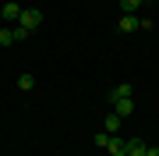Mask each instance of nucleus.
I'll return each instance as SVG.
<instances>
[{
    "instance_id": "f257e3e1",
    "label": "nucleus",
    "mask_w": 159,
    "mask_h": 156,
    "mask_svg": "<svg viewBox=\"0 0 159 156\" xmlns=\"http://www.w3.org/2000/svg\"><path fill=\"white\" fill-rule=\"evenodd\" d=\"M18 25H21L25 32H35L43 25V11H35V7H21V14H18Z\"/></svg>"
},
{
    "instance_id": "f03ea898",
    "label": "nucleus",
    "mask_w": 159,
    "mask_h": 156,
    "mask_svg": "<svg viewBox=\"0 0 159 156\" xmlns=\"http://www.w3.org/2000/svg\"><path fill=\"white\" fill-rule=\"evenodd\" d=\"M106 153L110 156H127V139H117V135H113V139L106 142Z\"/></svg>"
},
{
    "instance_id": "7ed1b4c3",
    "label": "nucleus",
    "mask_w": 159,
    "mask_h": 156,
    "mask_svg": "<svg viewBox=\"0 0 159 156\" xmlns=\"http://www.w3.org/2000/svg\"><path fill=\"white\" fill-rule=\"evenodd\" d=\"M18 14H21V7H18L14 0H7V4H0V18H4V21H18Z\"/></svg>"
},
{
    "instance_id": "20e7f679",
    "label": "nucleus",
    "mask_w": 159,
    "mask_h": 156,
    "mask_svg": "<svg viewBox=\"0 0 159 156\" xmlns=\"http://www.w3.org/2000/svg\"><path fill=\"white\" fill-rule=\"evenodd\" d=\"M131 96V82H120V85L110 89V103H117V99H127Z\"/></svg>"
},
{
    "instance_id": "39448f33",
    "label": "nucleus",
    "mask_w": 159,
    "mask_h": 156,
    "mask_svg": "<svg viewBox=\"0 0 159 156\" xmlns=\"http://www.w3.org/2000/svg\"><path fill=\"white\" fill-rule=\"evenodd\" d=\"M113 114H117V117L134 114V99H131V96H127V99H117V103H113Z\"/></svg>"
},
{
    "instance_id": "423d86ee",
    "label": "nucleus",
    "mask_w": 159,
    "mask_h": 156,
    "mask_svg": "<svg viewBox=\"0 0 159 156\" xmlns=\"http://www.w3.org/2000/svg\"><path fill=\"white\" fill-rule=\"evenodd\" d=\"M148 153V145L142 139H127V156H145Z\"/></svg>"
},
{
    "instance_id": "0eeeda50",
    "label": "nucleus",
    "mask_w": 159,
    "mask_h": 156,
    "mask_svg": "<svg viewBox=\"0 0 159 156\" xmlns=\"http://www.w3.org/2000/svg\"><path fill=\"white\" fill-rule=\"evenodd\" d=\"M138 25H142V18H138V14H124V18H120V32H134Z\"/></svg>"
},
{
    "instance_id": "6e6552de",
    "label": "nucleus",
    "mask_w": 159,
    "mask_h": 156,
    "mask_svg": "<svg viewBox=\"0 0 159 156\" xmlns=\"http://www.w3.org/2000/svg\"><path fill=\"white\" fill-rule=\"evenodd\" d=\"M120 121H124V117L110 114V117H106V124H102V128H106V135H117V131H120Z\"/></svg>"
},
{
    "instance_id": "1a4fd4ad",
    "label": "nucleus",
    "mask_w": 159,
    "mask_h": 156,
    "mask_svg": "<svg viewBox=\"0 0 159 156\" xmlns=\"http://www.w3.org/2000/svg\"><path fill=\"white\" fill-rule=\"evenodd\" d=\"M18 89H21V92H32V89H35V78L32 75H21V78H18Z\"/></svg>"
},
{
    "instance_id": "9d476101",
    "label": "nucleus",
    "mask_w": 159,
    "mask_h": 156,
    "mask_svg": "<svg viewBox=\"0 0 159 156\" xmlns=\"http://www.w3.org/2000/svg\"><path fill=\"white\" fill-rule=\"evenodd\" d=\"M120 7H124V14H138V7H142V0H120Z\"/></svg>"
},
{
    "instance_id": "9b49d317",
    "label": "nucleus",
    "mask_w": 159,
    "mask_h": 156,
    "mask_svg": "<svg viewBox=\"0 0 159 156\" xmlns=\"http://www.w3.org/2000/svg\"><path fill=\"white\" fill-rule=\"evenodd\" d=\"M0 46H14V32L11 29H0Z\"/></svg>"
},
{
    "instance_id": "f8f14e48",
    "label": "nucleus",
    "mask_w": 159,
    "mask_h": 156,
    "mask_svg": "<svg viewBox=\"0 0 159 156\" xmlns=\"http://www.w3.org/2000/svg\"><path fill=\"white\" fill-rule=\"evenodd\" d=\"M11 32H14V43H21V39H29V32H25L21 25H18V29H11Z\"/></svg>"
},
{
    "instance_id": "ddd939ff",
    "label": "nucleus",
    "mask_w": 159,
    "mask_h": 156,
    "mask_svg": "<svg viewBox=\"0 0 159 156\" xmlns=\"http://www.w3.org/2000/svg\"><path fill=\"white\" fill-rule=\"evenodd\" d=\"M145 156H159V145H148V153Z\"/></svg>"
}]
</instances>
